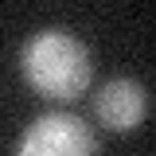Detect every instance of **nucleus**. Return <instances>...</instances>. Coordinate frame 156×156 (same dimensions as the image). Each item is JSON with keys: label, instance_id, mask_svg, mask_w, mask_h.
Masks as SVG:
<instances>
[{"label": "nucleus", "instance_id": "nucleus-1", "mask_svg": "<svg viewBox=\"0 0 156 156\" xmlns=\"http://www.w3.org/2000/svg\"><path fill=\"white\" fill-rule=\"evenodd\" d=\"M20 70L35 90L55 94V98H70V94H82L86 82H90V58H86V47L74 35L47 27V31H35L23 43Z\"/></svg>", "mask_w": 156, "mask_h": 156}, {"label": "nucleus", "instance_id": "nucleus-2", "mask_svg": "<svg viewBox=\"0 0 156 156\" xmlns=\"http://www.w3.org/2000/svg\"><path fill=\"white\" fill-rule=\"evenodd\" d=\"M16 156H94V136L74 113H47L27 125Z\"/></svg>", "mask_w": 156, "mask_h": 156}, {"label": "nucleus", "instance_id": "nucleus-3", "mask_svg": "<svg viewBox=\"0 0 156 156\" xmlns=\"http://www.w3.org/2000/svg\"><path fill=\"white\" fill-rule=\"evenodd\" d=\"M98 117L117 129V133H125V129H133L144 121L148 113V90L133 82V78H117V82H105L101 90H98Z\"/></svg>", "mask_w": 156, "mask_h": 156}]
</instances>
